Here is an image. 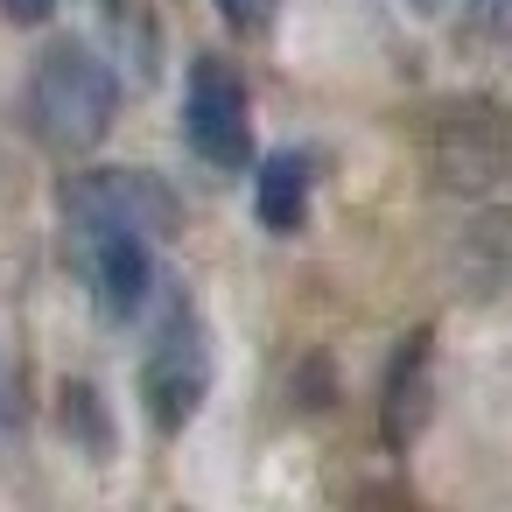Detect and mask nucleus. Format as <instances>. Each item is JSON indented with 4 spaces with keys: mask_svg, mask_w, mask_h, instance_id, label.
<instances>
[{
    "mask_svg": "<svg viewBox=\"0 0 512 512\" xmlns=\"http://www.w3.org/2000/svg\"><path fill=\"white\" fill-rule=\"evenodd\" d=\"M57 8V0H0V15H8V22H43Z\"/></svg>",
    "mask_w": 512,
    "mask_h": 512,
    "instance_id": "10",
    "label": "nucleus"
},
{
    "mask_svg": "<svg viewBox=\"0 0 512 512\" xmlns=\"http://www.w3.org/2000/svg\"><path fill=\"white\" fill-rule=\"evenodd\" d=\"M64 211H99V218H120V225H134V232H169V197H162V183L155 176H141V169H99V176H78L71 183V197H64Z\"/></svg>",
    "mask_w": 512,
    "mask_h": 512,
    "instance_id": "5",
    "label": "nucleus"
},
{
    "mask_svg": "<svg viewBox=\"0 0 512 512\" xmlns=\"http://www.w3.org/2000/svg\"><path fill=\"white\" fill-rule=\"evenodd\" d=\"M204 386H211V351H204V330H197L190 316H169V323H162V337H155V351H148V372H141L148 414H155L162 428H183V421L197 414Z\"/></svg>",
    "mask_w": 512,
    "mask_h": 512,
    "instance_id": "4",
    "label": "nucleus"
},
{
    "mask_svg": "<svg viewBox=\"0 0 512 512\" xmlns=\"http://www.w3.org/2000/svg\"><path fill=\"white\" fill-rule=\"evenodd\" d=\"M113 106H120V78L85 43H57L29 78V120L50 148H71V155L99 148L113 127Z\"/></svg>",
    "mask_w": 512,
    "mask_h": 512,
    "instance_id": "1",
    "label": "nucleus"
},
{
    "mask_svg": "<svg viewBox=\"0 0 512 512\" xmlns=\"http://www.w3.org/2000/svg\"><path fill=\"white\" fill-rule=\"evenodd\" d=\"M218 15L239 29V36H253V29H267V15H274V0H218Z\"/></svg>",
    "mask_w": 512,
    "mask_h": 512,
    "instance_id": "8",
    "label": "nucleus"
},
{
    "mask_svg": "<svg viewBox=\"0 0 512 512\" xmlns=\"http://www.w3.org/2000/svg\"><path fill=\"white\" fill-rule=\"evenodd\" d=\"M183 134L211 169H246L253 155V127H246V85L225 57H197L190 71V99H183Z\"/></svg>",
    "mask_w": 512,
    "mask_h": 512,
    "instance_id": "2",
    "label": "nucleus"
},
{
    "mask_svg": "<svg viewBox=\"0 0 512 512\" xmlns=\"http://www.w3.org/2000/svg\"><path fill=\"white\" fill-rule=\"evenodd\" d=\"M106 8H113V15H120V8H127V0H106Z\"/></svg>",
    "mask_w": 512,
    "mask_h": 512,
    "instance_id": "11",
    "label": "nucleus"
},
{
    "mask_svg": "<svg viewBox=\"0 0 512 512\" xmlns=\"http://www.w3.org/2000/svg\"><path fill=\"white\" fill-rule=\"evenodd\" d=\"M421 372H428V337H407V351L393 358V379H386V442L393 449L421 428Z\"/></svg>",
    "mask_w": 512,
    "mask_h": 512,
    "instance_id": "7",
    "label": "nucleus"
},
{
    "mask_svg": "<svg viewBox=\"0 0 512 512\" xmlns=\"http://www.w3.org/2000/svg\"><path fill=\"white\" fill-rule=\"evenodd\" d=\"M71 239H78V267L99 295L106 316H134L148 302V232L99 218V211H71Z\"/></svg>",
    "mask_w": 512,
    "mask_h": 512,
    "instance_id": "3",
    "label": "nucleus"
},
{
    "mask_svg": "<svg viewBox=\"0 0 512 512\" xmlns=\"http://www.w3.org/2000/svg\"><path fill=\"white\" fill-rule=\"evenodd\" d=\"M302 211H309V162L302 155H267V169H260V225L295 232Z\"/></svg>",
    "mask_w": 512,
    "mask_h": 512,
    "instance_id": "6",
    "label": "nucleus"
},
{
    "mask_svg": "<svg viewBox=\"0 0 512 512\" xmlns=\"http://www.w3.org/2000/svg\"><path fill=\"white\" fill-rule=\"evenodd\" d=\"M477 22L491 36H512V0H477Z\"/></svg>",
    "mask_w": 512,
    "mask_h": 512,
    "instance_id": "9",
    "label": "nucleus"
}]
</instances>
